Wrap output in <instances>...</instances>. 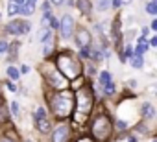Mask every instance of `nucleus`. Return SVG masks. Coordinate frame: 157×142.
<instances>
[{
	"label": "nucleus",
	"mask_w": 157,
	"mask_h": 142,
	"mask_svg": "<svg viewBox=\"0 0 157 142\" xmlns=\"http://www.w3.org/2000/svg\"><path fill=\"white\" fill-rule=\"evenodd\" d=\"M50 103H52L56 114H57L59 118H65V116L72 114L76 100H74V94H72L70 91H61L59 94H56V96L50 100Z\"/></svg>",
	"instance_id": "1"
},
{
	"label": "nucleus",
	"mask_w": 157,
	"mask_h": 142,
	"mask_svg": "<svg viewBox=\"0 0 157 142\" xmlns=\"http://www.w3.org/2000/svg\"><path fill=\"white\" fill-rule=\"evenodd\" d=\"M56 66L59 68V72H63V76H67V78H70V80L78 78V76H80V72H82L80 65L74 61V57H72L68 52H63V54L57 55Z\"/></svg>",
	"instance_id": "2"
},
{
	"label": "nucleus",
	"mask_w": 157,
	"mask_h": 142,
	"mask_svg": "<svg viewBox=\"0 0 157 142\" xmlns=\"http://www.w3.org/2000/svg\"><path fill=\"white\" fill-rule=\"evenodd\" d=\"M93 131H94V136L98 140H107L111 131H113V125H111V120L105 116V114H100L96 120H94V125H93Z\"/></svg>",
	"instance_id": "3"
},
{
	"label": "nucleus",
	"mask_w": 157,
	"mask_h": 142,
	"mask_svg": "<svg viewBox=\"0 0 157 142\" xmlns=\"http://www.w3.org/2000/svg\"><path fill=\"white\" fill-rule=\"evenodd\" d=\"M91 107H93V92H91L89 87H83V89H80V92H78V111H80L83 114V118H85L89 114Z\"/></svg>",
	"instance_id": "4"
},
{
	"label": "nucleus",
	"mask_w": 157,
	"mask_h": 142,
	"mask_svg": "<svg viewBox=\"0 0 157 142\" xmlns=\"http://www.w3.org/2000/svg\"><path fill=\"white\" fill-rule=\"evenodd\" d=\"M8 30H10V33L22 35V33L30 32V22H26V21H13V22L8 24Z\"/></svg>",
	"instance_id": "5"
},
{
	"label": "nucleus",
	"mask_w": 157,
	"mask_h": 142,
	"mask_svg": "<svg viewBox=\"0 0 157 142\" xmlns=\"http://www.w3.org/2000/svg\"><path fill=\"white\" fill-rule=\"evenodd\" d=\"M59 28H61V35L65 39H68L72 35V32H74V21H72V17L70 15H65L61 19V22H59Z\"/></svg>",
	"instance_id": "6"
},
{
	"label": "nucleus",
	"mask_w": 157,
	"mask_h": 142,
	"mask_svg": "<svg viewBox=\"0 0 157 142\" xmlns=\"http://www.w3.org/2000/svg\"><path fill=\"white\" fill-rule=\"evenodd\" d=\"M68 127L67 125H59L56 131H54V135H52V142H67L68 140Z\"/></svg>",
	"instance_id": "7"
},
{
	"label": "nucleus",
	"mask_w": 157,
	"mask_h": 142,
	"mask_svg": "<svg viewBox=\"0 0 157 142\" xmlns=\"http://www.w3.org/2000/svg\"><path fill=\"white\" fill-rule=\"evenodd\" d=\"M76 43L80 44L82 48L89 46V43H91V35H89V32H87V30H80V32H78V37H76Z\"/></svg>",
	"instance_id": "8"
},
{
	"label": "nucleus",
	"mask_w": 157,
	"mask_h": 142,
	"mask_svg": "<svg viewBox=\"0 0 157 142\" xmlns=\"http://www.w3.org/2000/svg\"><path fill=\"white\" fill-rule=\"evenodd\" d=\"M33 11H35V6L30 4V2H24V4L19 6V9H17V13H21V15H32Z\"/></svg>",
	"instance_id": "9"
},
{
	"label": "nucleus",
	"mask_w": 157,
	"mask_h": 142,
	"mask_svg": "<svg viewBox=\"0 0 157 142\" xmlns=\"http://www.w3.org/2000/svg\"><path fill=\"white\" fill-rule=\"evenodd\" d=\"M76 8L80 9V11H83V13H89L91 2H89V0H76Z\"/></svg>",
	"instance_id": "10"
},
{
	"label": "nucleus",
	"mask_w": 157,
	"mask_h": 142,
	"mask_svg": "<svg viewBox=\"0 0 157 142\" xmlns=\"http://www.w3.org/2000/svg\"><path fill=\"white\" fill-rule=\"evenodd\" d=\"M52 35H50V30L48 28H41L39 32H37V39H39V43H44V41H48Z\"/></svg>",
	"instance_id": "11"
},
{
	"label": "nucleus",
	"mask_w": 157,
	"mask_h": 142,
	"mask_svg": "<svg viewBox=\"0 0 157 142\" xmlns=\"http://www.w3.org/2000/svg\"><path fill=\"white\" fill-rule=\"evenodd\" d=\"M37 127H39L43 133H48V131H50V122H48L46 118H39V120H37Z\"/></svg>",
	"instance_id": "12"
},
{
	"label": "nucleus",
	"mask_w": 157,
	"mask_h": 142,
	"mask_svg": "<svg viewBox=\"0 0 157 142\" xmlns=\"http://www.w3.org/2000/svg\"><path fill=\"white\" fill-rule=\"evenodd\" d=\"M146 48H148V44L144 43V37H142L140 43H139V46H137V50H135V55H142V54L146 52Z\"/></svg>",
	"instance_id": "13"
},
{
	"label": "nucleus",
	"mask_w": 157,
	"mask_h": 142,
	"mask_svg": "<svg viewBox=\"0 0 157 142\" xmlns=\"http://www.w3.org/2000/svg\"><path fill=\"white\" fill-rule=\"evenodd\" d=\"M131 63H133L135 68H142V65H144V57H142V55H133Z\"/></svg>",
	"instance_id": "14"
},
{
	"label": "nucleus",
	"mask_w": 157,
	"mask_h": 142,
	"mask_svg": "<svg viewBox=\"0 0 157 142\" xmlns=\"http://www.w3.org/2000/svg\"><path fill=\"white\" fill-rule=\"evenodd\" d=\"M142 111H144V116H146V118H153V114H155V113H153V107H151L150 103H144V105H142Z\"/></svg>",
	"instance_id": "15"
},
{
	"label": "nucleus",
	"mask_w": 157,
	"mask_h": 142,
	"mask_svg": "<svg viewBox=\"0 0 157 142\" xmlns=\"http://www.w3.org/2000/svg\"><path fill=\"white\" fill-rule=\"evenodd\" d=\"M109 6H111V0H98V9L100 11H105Z\"/></svg>",
	"instance_id": "16"
},
{
	"label": "nucleus",
	"mask_w": 157,
	"mask_h": 142,
	"mask_svg": "<svg viewBox=\"0 0 157 142\" xmlns=\"http://www.w3.org/2000/svg\"><path fill=\"white\" fill-rule=\"evenodd\" d=\"M8 76H10L11 80H17V78H19V70L13 68V66H8Z\"/></svg>",
	"instance_id": "17"
},
{
	"label": "nucleus",
	"mask_w": 157,
	"mask_h": 142,
	"mask_svg": "<svg viewBox=\"0 0 157 142\" xmlns=\"http://www.w3.org/2000/svg\"><path fill=\"white\" fill-rule=\"evenodd\" d=\"M146 11H148L150 15H155V13H157V2H150V4L146 6Z\"/></svg>",
	"instance_id": "18"
},
{
	"label": "nucleus",
	"mask_w": 157,
	"mask_h": 142,
	"mask_svg": "<svg viewBox=\"0 0 157 142\" xmlns=\"http://www.w3.org/2000/svg\"><path fill=\"white\" fill-rule=\"evenodd\" d=\"M17 9H19V6H17V4L13 2V0H11L10 6H8V13H10V15H15V13H17Z\"/></svg>",
	"instance_id": "19"
},
{
	"label": "nucleus",
	"mask_w": 157,
	"mask_h": 142,
	"mask_svg": "<svg viewBox=\"0 0 157 142\" xmlns=\"http://www.w3.org/2000/svg\"><path fill=\"white\" fill-rule=\"evenodd\" d=\"M109 81H111V76H109L107 72H102V74H100V83L105 85V83H109Z\"/></svg>",
	"instance_id": "20"
},
{
	"label": "nucleus",
	"mask_w": 157,
	"mask_h": 142,
	"mask_svg": "<svg viewBox=\"0 0 157 142\" xmlns=\"http://www.w3.org/2000/svg\"><path fill=\"white\" fill-rule=\"evenodd\" d=\"M44 44H46V46H44V54L48 55V54L52 52V37H50L48 41H44Z\"/></svg>",
	"instance_id": "21"
},
{
	"label": "nucleus",
	"mask_w": 157,
	"mask_h": 142,
	"mask_svg": "<svg viewBox=\"0 0 157 142\" xmlns=\"http://www.w3.org/2000/svg\"><path fill=\"white\" fill-rule=\"evenodd\" d=\"M48 24H50L52 28H59V22H57V19H56V17H50V21H48Z\"/></svg>",
	"instance_id": "22"
},
{
	"label": "nucleus",
	"mask_w": 157,
	"mask_h": 142,
	"mask_svg": "<svg viewBox=\"0 0 157 142\" xmlns=\"http://www.w3.org/2000/svg\"><path fill=\"white\" fill-rule=\"evenodd\" d=\"M104 87H105V92H107V94H111V92H113V91H115V85H113V83H111V81H109V83H105V85H104Z\"/></svg>",
	"instance_id": "23"
},
{
	"label": "nucleus",
	"mask_w": 157,
	"mask_h": 142,
	"mask_svg": "<svg viewBox=\"0 0 157 142\" xmlns=\"http://www.w3.org/2000/svg\"><path fill=\"white\" fill-rule=\"evenodd\" d=\"M11 113H13L15 116H19V103H15V102L11 103Z\"/></svg>",
	"instance_id": "24"
},
{
	"label": "nucleus",
	"mask_w": 157,
	"mask_h": 142,
	"mask_svg": "<svg viewBox=\"0 0 157 142\" xmlns=\"http://www.w3.org/2000/svg\"><path fill=\"white\" fill-rule=\"evenodd\" d=\"M35 118H37V120H39V118H44V109H41V107H39V109H37V113H35Z\"/></svg>",
	"instance_id": "25"
},
{
	"label": "nucleus",
	"mask_w": 157,
	"mask_h": 142,
	"mask_svg": "<svg viewBox=\"0 0 157 142\" xmlns=\"http://www.w3.org/2000/svg\"><path fill=\"white\" fill-rule=\"evenodd\" d=\"M8 50V44L4 43V41H0V54H2V52H6Z\"/></svg>",
	"instance_id": "26"
},
{
	"label": "nucleus",
	"mask_w": 157,
	"mask_h": 142,
	"mask_svg": "<svg viewBox=\"0 0 157 142\" xmlns=\"http://www.w3.org/2000/svg\"><path fill=\"white\" fill-rule=\"evenodd\" d=\"M80 54H82V57H89V48H87V46H85V48H82V52H80Z\"/></svg>",
	"instance_id": "27"
},
{
	"label": "nucleus",
	"mask_w": 157,
	"mask_h": 142,
	"mask_svg": "<svg viewBox=\"0 0 157 142\" xmlns=\"http://www.w3.org/2000/svg\"><path fill=\"white\" fill-rule=\"evenodd\" d=\"M21 72H22V74L30 72V66H28V65H22V66H21Z\"/></svg>",
	"instance_id": "28"
},
{
	"label": "nucleus",
	"mask_w": 157,
	"mask_h": 142,
	"mask_svg": "<svg viewBox=\"0 0 157 142\" xmlns=\"http://www.w3.org/2000/svg\"><path fill=\"white\" fill-rule=\"evenodd\" d=\"M78 142H94V140H93V138H89V136H83V138L78 140Z\"/></svg>",
	"instance_id": "29"
},
{
	"label": "nucleus",
	"mask_w": 157,
	"mask_h": 142,
	"mask_svg": "<svg viewBox=\"0 0 157 142\" xmlns=\"http://www.w3.org/2000/svg\"><path fill=\"white\" fill-rule=\"evenodd\" d=\"M43 9L48 13V11H50V2H44V4H43Z\"/></svg>",
	"instance_id": "30"
},
{
	"label": "nucleus",
	"mask_w": 157,
	"mask_h": 142,
	"mask_svg": "<svg viewBox=\"0 0 157 142\" xmlns=\"http://www.w3.org/2000/svg\"><path fill=\"white\" fill-rule=\"evenodd\" d=\"M126 55H128V57H133V50H131V48H129V46H128V48H126Z\"/></svg>",
	"instance_id": "31"
},
{
	"label": "nucleus",
	"mask_w": 157,
	"mask_h": 142,
	"mask_svg": "<svg viewBox=\"0 0 157 142\" xmlns=\"http://www.w3.org/2000/svg\"><path fill=\"white\" fill-rule=\"evenodd\" d=\"M50 2H54L56 6H59V4H63V0H50Z\"/></svg>",
	"instance_id": "32"
},
{
	"label": "nucleus",
	"mask_w": 157,
	"mask_h": 142,
	"mask_svg": "<svg viewBox=\"0 0 157 142\" xmlns=\"http://www.w3.org/2000/svg\"><path fill=\"white\" fill-rule=\"evenodd\" d=\"M150 44H151V46H155V44H157V37H153V39L150 41Z\"/></svg>",
	"instance_id": "33"
},
{
	"label": "nucleus",
	"mask_w": 157,
	"mask_h": 142,
	"mask_svg": "<svg viewBox=\"0 0 157 142\" xmlns=\"http://www.w3.org/2000/svg\"><path fill=\"white\" fill-rule=\"evenodd\" d=\"M13 2H15L17 6H22V4H24V0H13Z\"/></svg>",
	"instance_id": "34"
},
{
	"label": "nucleus",
	"mask_w": 157,
	"mask_h": 142,
	"mask_svg": "<svg viewBox=\"0 0 157 142\" xmlns=\"http://www.w3.org/2000/svg\"><path fill=\"white\" fill-rule=\"evenodd\" d=\"M0 142H15V140H11V138H2Z\"/></svg>",
	"instance_id": "35"
},
{
	"label": "nucleus",
	"mask_w": 157,
	"mask_h": 142,
	"mask_svg": "<svg viewBox=\"0 0 157 142\" xmlns=\"http://www.w3.org/2000/svg\"><path fill=\"white\" fill-rule=\"evenodd\" d=\"M28 2H30V4H33V6H35V2H37V0H28Z\"/></svg>",
	"instance_id": "36"
},
{
	"label": "nucleus",
	"mask_w": 157,
	"mask_h": 142,
	"mask_svg": "<svg viewBox=\"0 0 157 142\" xmlns=\"http://www.w3.org/2000/svg\"><path fill=\"white\" fill-rule=\"evenodd\" d=\"M151 142H155V140H151Z\"/></svg>",
	"instance_id": "37"
}]
</instances>
